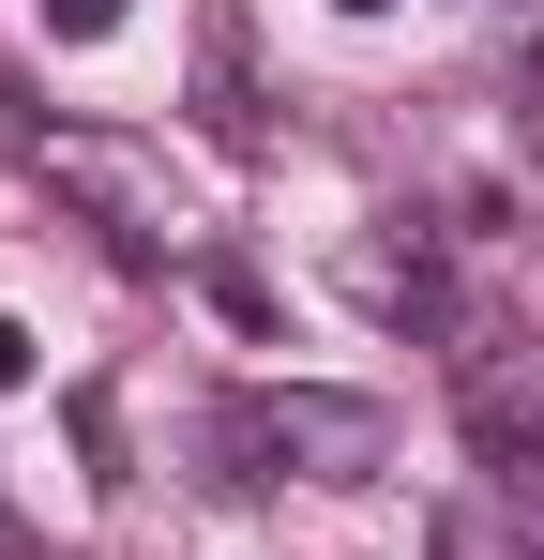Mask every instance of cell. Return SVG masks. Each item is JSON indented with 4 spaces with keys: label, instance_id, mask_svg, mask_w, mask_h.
Returning <instances> with one entry per match:
<instances>
[{
    "label": "cell",
    "instance_id": "obj_5",
    "mask_svg": "<svg viewBox=\"0 0 544 560\" xmlns=\"http://www.w3.org/2000/svg\"><path fill=\"white\" fill-rule=\"evenodd\" d=\"M439 560H544V546H515L499 500H453V515H439Z\"/></svg>",
    "mask_w": 544,
    "mask_h": 560
},
{
    "label": "cell",
    "instance_id": "obj_9",
    "mask_svg": "<svg viewBox=\"0 0 544 560\" xmlns=\"http://www.w3.org/2000/svg\"><path fill=\"white\" fill-rule=\"evenodd\" d=\"M0 560H46V546H31V530H15V515H0Z\"/></svg>",
    "mask_w": 544,
    "mask_h": 560
},
{
    "label": "cell",
    "instance_id": "obj_6",
    "mask_svg": "<svg viewBox=\"0 0 544 560\" xmlns=\"http://www.w3.org/2000/svg\"><path fill=\"white\" fill-rule=\"evenodd\" d=\"M197 288H212V318H227V334H272V288L243 273V258H197Z\"/></svg>",
    "mask_w": 544,
    "mask_h": 560
},
{
    "label": "cell",
    "instance_id": "obj_2",
    "mask_svg": "<svg viewBox=\"0 0 544 560\" xmlns=\"http://www.w3.org/2000/svg\"><path fill=\"white\" fill-rule=\"evenodd\" d=\"M31 183L61 197V212H91L121 258H167L181 243V183L152 137H121V121H31Z\"/></svg>",
    "mask_w": 544,
    "mask_h": 560
},
{
    "label": "cell",
    "instance_id": "obj_3",
    "mask_svg": "<svg viewBox=\"0 0 544 560\" xmlns=\"http://www.w3.org/2000/svg\"><path fill=\"white\" fill-rule=\"evenodd\" d=\"M333 288H348L363 318H393V334H439V349H469V303H453V273L424 258V228H409V243H378V228H363L348 258H333Z\"/></svg>",
    "mask_w": 544,
    "mask_h": 560
},
{
    "label": "cell",
    "instance_id": "obj_7",
    "mask_svg": "<svg viewBox=\"0 0 544 560\" xmlns=\"http://www.w3.org/2000/svg\"><path fill=\"white\" fill-rule=\"evenodd\" d=\"M46 31H76V46H91V31H121V0H46Z\"/></svg>",
    "mask_w": 544,
    "mask_h": 560
},
{
    "label": "cell",
    "instance_id": "obj_10",
    "mask_svg": "<svg viewBox=\"0 0 544 560\" xmlns=\"http://www.w3.org/2000/svg\"><path fill=\"white\" fill-rule=\"evenodd\" d=\"M348 15H393V0H348Z\"/></svg>",
    "mask_w": 544,
    "mask_h": 560
},
{
    "label": "cell",
    "instance_id": "obj_4",
    "mask_svg": "<svg viewBox=\"0 0 544 560\" xmlns=\"http://www.w3.org/2000/svg\"><path fill=\"white\" fill-rule=\"evenodd\" d=\"M197 121L227 152H272V106H258V15L243 0H197Z\"/></svg>",
    "mask_w": 544,
    "mask_h": 560
},
{
    "label": "cell",
    "instance_id": "obj_1",
    "mask_svg": "<svg viewBox=\"0 0 544 560\" xmlns=\"http://www.w3.org/2000/svg\"><path fill=\"white\" fill-rule=\"evenodd\" d=\"M212 455L227 485H378L393 469V409L378 394H333V378H258V394H227L212 409Z\"/></svg>",
    "mask_w": 544,
    "mask_h": 560
},
{
    "label": "cell",
    "instance_id": "obj_8",
    "mask_svg": "<svg viewBox=\"0 0 544 560\" xmlns=\"http://www.w3.org/2000/svg\"><path fill=\"white\" fill-rule=\"evenodd\" d=\"M15 378H31V334H15V318H0V394H15Z\"/></svg>",
    "mask_w": 544,
    "mask_h": 560
}]
</instances>
